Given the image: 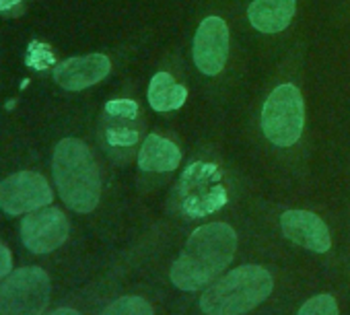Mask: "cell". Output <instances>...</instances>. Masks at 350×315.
<instances>
[{
  "instance_id": "7a4b0ae2",
  "label": "cell",
  "mask_w": 350,
  "mask_h": 315,
  "mask_svg": "<svg viewBox=\"0 0 350 315\" xmlns=\"http://www.w3.org/2000/svg\"><path fill=\"white\" fill-rule=\"evenodd\" d=\"M52 174L60 198L75 213H93L101 198V176L91 148L79 138H62L52 156Z\"/></svg>"
},
{
  "instance_id": "4fadbf2b",
  "label": "cell",
  "mask_w": 350,
  "mask_h": 315,
  "mask_svg": "<svg viewBox=\"0 0 350 315\" xmlns=\"http://www.w3.org/2000/svg\"><path fill=\"white\" fill-rule=\"evenodd\" d=\"M182 163V150L178 144L159 136L148 134L138 152V167L146 174H171Z\"/></svg>"
},
{
  "instance_id": "ffe728a7",
  "label": "cell",
  "mask_w": 350,
  "mask_h": 315,
  "mask_svg": "<svg viewBox=\"0 0 350 315\" xmlns=\"http://www.w3.org/2000/svg\"><path fill=\"white\" fill-rule=\"evenodd\" d=\"M19 5H21V0H0V11L7 13V11H11V9H15Z\"/></svg>"
},
{
  "instance_id": "7c38bea8",
  "label": "cell",
  "mask_w": 350,
  "mask_h": 315,
  "mask_svg": "<svg viewBox=\"0 0 350 315\" xmlns=\"http://www.w3.org/2000/svg\"><path fill=\"white\" fill-rule=\"evenodd\" d=\"M138 103L130 99H111L103 111V136L113 148H128L138 142Z\"/></svg>"
},
{
  "instance_id": "2e32d148",
  "label": "cell",
  "mask_w": 350,
  "mask_h": 315,
  "mask_svg": "<svg viewBox=\"0 0 350 315\" xmlns=\"http://www.w3.org/2000/svg\"><path fill=\"white\" fill-rule=\"evenodd\" d=\"M101 315H154L150 303L142 297H120L109 303Z\"/></svg>"
},
{
  "instance_id": "d6986e66",
  "label": "cell",
  "mask_w": 350,
  "mask_h": 315,
  "mask_svg": "<svg viewBox=\"0 0 350 315\" xmlns=\"http://www.w3.org/2000/svg\"><path fill=\"white\" fill-rule=\"evenodd\" d=\"M13 270V256H11V249L0 241V282H3Z\"/></svg>"
},
{
  "instance_id": "8992f818",
  "label": "cell",
  "mask_w": 350,
  "mask_h": 315,
  "mask_svg": "<svg viewBox=\"0 0 350 315\" xmlns=\"http://www.w3.org/2000/svg\"><path fill=\"white\" fill-rule=\"evenodd\" d=\"M54 192L38 172H19L0 182V210L17 217L50 206Z\"/></svg>"
},
{
  "instance_id": "52a82bcc",
  "label": "cell",
  "mask_w": 350,
  "mask_h": 315,
  "mask_svg": "<svg viewBox=\"0 0 350 315\" xmlns=\"http://www.w3.org/2000/svg\"><path fill=\"white\" fill-rule=\"evenodd\" d=\"M219 169L208 163H194L182 178L184 210L192 217H204L227 202V192L219 186Z\"/></svg>"
},
{
  "instance_id": "5b68a950",
  "label": "cell",
  "mask_w": 350,
  "mask_h": 315,
  "mask_svg": "<svg viewBox=\"0 0 350 315\" xmlns=\"http://www.w3.org/2000/svg\"><path fill=\"white\" fill-rule=\"evenodd\" d=\"M305 126V103L301 91L286 83L276 87L262 109V130L276 146H293Z\"/></svg>"
},
{
  "instance_id": "8fae6325",
  "label": "cell",
  "mask_w": 350,
  "mask_h": 315,
  "mask_svg": "<svg viewBox=\"0 0 350 315\" xmlns=\"http://www.w3.org/2000/svg\"><path fill=\"white\" fill-rule=\"evenodd\" d=\"M282 235L315 254H325L332 247V237L327 225L309 210H286L280 217Z\"/></svg>"
},
{
  "instance_id": "ba28073f",
  "label": "cell",
  "mask_w": 350,
  "mask_h": 315,
  "mask_svg": "<svg viewBox=\"0 0 350 315\" xmlns=\"http://www.w3.org/2000/svg\"><path fill=\"white\" fill-rule=\"evenodd\" d=\"M70 225L66 215L60 208L44 206L29 213L21 223V241L23 245L38 256L56 251L68 239Z\"/></svg>"
},
{
  "instance_id": "44dd1931",
  "label": "cell",
  "mask_w": 350,
  "mask_h": 315,
  "mask_svg": "<svg viewBox=\"0 0 350 315\" xmlns=\"http://www.w3.org/2000/svg\"><path fill=\"white\" fill-rule=\"evenodd\" d=\"M44 315H81L77 309H70V307H60V309H54L50 313H44Z\"/></svg>"
},
{
  "instance_id": "5bb4252c",
  "label": "cell",
  "mask_w": 350,
  "mask_h": 315,
  "mask_svg": "<svg viewBox=\"0 0 350 315\" xmlns=\"http://www.w3.org/2000/svg\"><path fill=\"white\" fill-rule=\"evenodd\" d=\"M297 0H254L247 17L254 29L262 33H278L288 27L295 17Z\"/></svg>"
},
{
  "instance_id": "9c48e42d",
  "label": "cell",
  "mask_w": 350,
  "mask_h": 315,
  "mask_svg": "<svg viewBox=\"0 0 350 315\" xmlns=\"http://www.w3.org/2000/svg\"><path fill=\"white\" fill-rule=\"evenodd\" d=\"M229 56V27L221 17H206L194 38V64L202 74H219Z\"/></svg>"
},
{
  "instance_id": "3957f363",
  "label": "cell",
  "mask_w": 350,
  "mask_h": 315,
  "mask_svg": "<svg viewBox=\"0 0 350 315\" xmlns=\"http://www.w3.org/2000/svg\"><path fill=\"white\" fill-rule=\"evenodd\" d=\"M272 288L274 280L266 268L239 266L202 292L200 309L206 315H243L264 303Z\"/></svg>"
},
{
  "instance_id": "ac0fdd59",
  "label": "cell",
  "mask_w": 350,
  "mask_h": 315,
  "mask_svg": "<svg viewBox=\"0 0 350 315\" xmlns=\"http://www.w3.org/2000/svg\"><path fill=\"white\" fill-rule=\"evenodd\" d=\"M56 58H54V52L50 46L42 44V42H31L29 48H27V58H25V64L36 68V70H46L50 66H54Z\"/></svg>"
},
{
  "instance_id": "e0dca14e",
  "label": "cell",
  "mask_w": 350,
  "mask_h": 315,
  "mask_svg": "<svg viewBox=\"0 0 350 315\" xmlns=\"http://www.w3.org/2000/svg\"><path fill=\"white\" fill-rule=\"evenodd\" d=\"M297 315H340L338 303L332 295H315L305 301Z\"/></svg>"
},
{
  "instance_id": "9a60e30c",
  "label": "cell",
  "mask_w": 350,
  "mask_h": 315,
  "mask_svg": "<svg viewBox=\"0 0 350 315\" xmlns=\"http://www.w3.org/2000/svg\"><path fill=\"white\" fill-rule=\"evenodd\" d=\"M188 99V89L169 72H157L148 85V103L154 111L180 109Z\"/></svg>"
},
{
  "instance_id": "6da1fadb",
  "label": "cell",
  "mask_w": 350,
  "mask_h": 315,
  "mask_svg": "<svg viewBox=\"0 0 350 315\" xmlns=\"http://www.w3.org/2000/svg\"><path fill=\"white\" fill-rule=\"evenodd\" d=\"M237 251V233L227 223H208L198 227L180 258L173 262L169 278L182 290H198L211 284Z\"/></svg>"
},
{
  "instance_id": "277c9868",
  "label": "cell",
  "mask_w": 350,
  "mask_h": 315,
  "mask_svg": "<svg viewBox=\"0 0 350 315\" xmlns=\"http://www.w3.org/2000/svg\"><path fill=\"white\" fill-rule=\"evenodd\" d=\"M52 297V280L40 266L13 270L0 282V315H44Z\"/></svg>"
},
{
  "instance_id": "30bf717a",
  "label": "cell",
  "mask_w": 350,
  "mask_h": 315,
  "mask_svg": "<svg viewBox=\"0 0 350 315\" xmlns=\"http://www.w3.org/2000/svg\"><path fill=\"white\" fill-rule=\"evenodd\" d=\"M111 72V62L103 54L75 56L54 66V81L66 91H83L101 83Z\"/></svg>"
}]
</instances>
